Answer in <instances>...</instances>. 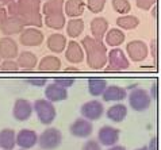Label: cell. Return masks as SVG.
Wrapping results in <instances>:
<instances>
[{"label": "cell", "mask_w": 161, "mask_h": 150, "mask_svg": "<svg viewBox=\"0 0 161 150\" xmlns=\"http://www.w3.org/2000/svg\"><path fill=\"white\" fill-rule=\"evenodd\" d=\"M81 150H102V145L97 139H88L86 143L83 145Z\"/></svg>", "instance_id": "37"}, {"label": "cell", "mask_w": 161, "mask_h": 150, "mask_svg": "<svg viewBox=\"0 0 161 150\" xmlns=\"http://www.w3.org/2000/svg\"><path fill=\"white\" fill-rule=\"evenodd\" d=\"M129 99V105L131 107V110L137 112H144L152 104V96L146 89L142 88H136L133 89L130 94L127 95Z\"/></svg>", "instance_id": "4"}, {"label": "cell", "mask_w": 161, "mask_h": 150, "mask_svg": "<svg viewBox=\"0 0 161 150\" xmlns=\"http://www.w3.org/2000/svg\"><path fill=\"white\" fill-rule=\"evenodd\" d=\"M7 16H8V14H7L6 8H0V27H2L3 22H4V19H6Z\"/></svg>", "instance_id": "40"}, {"label": "cell", "mask_w": 161, "mask_h": 150, "mask_svg": "<svg viewBox=\"0 0 161 150\" xmlns=\"http://www.w3.org/2000/svg\"><path fill=\"white\" fill-rule=\"evenodd\" d=\"M16 145L20 149H33L35 145H38V134L34 130L22 129L16 134Z\"/></svg>", "instance_id": "12"}, {"label": "cell", "mask_w": 161, "mask_h": 150, "mask_svg": "<svg viewBox=\"0 0 161 150\" xmlns=\"http://www.w3.org/2000/svg\"><path fill=\"white\" fill-rule=\"evenodd\" d=\"M27 83L33 87H45L47 80L43 77H30V78H27Z\"/></svg>", "instance_id": "38"}, {"label": "cell", "mask_w": 161, "mask_h": 150, "mask_svg": "<svg viewBox=\"0 0 161 150\" xmlns=\"http://www.w3.org/2000/svg\"><path fill=\"white\" fill-rule=\"evenodd\" d=\"M140 24V19L134 15H120L117 19V26L120 30H133Z\"/></svg>", "instance_id": "31"}, {"label": "cell", "mask_w": 161, "mask_h": 150, "mask_svg": "<svg viewBox=\"0 0 161 150\" xmlns=\"http://www.w3.org/2000/svg\"><path fill=\"white\" fill-rule=\"evenodd\" d=\"M0 30H2V33L6 35V37H11V35L20 34L22 31H23V30H25V24H23V22H22L19 18L8 15L6 19H4Z\"/></svg>", "instance_id": "15"}, {"label": "cell", "mask_w": 161, "mask_h": 150, "mask_svg": "<svg viewBox=\"0 0 161 150\" xmlns=\"http://www.w3.org/2000/svg\"><path fill=\"white\" fill-rule=\"evenodd\" d=\"M107 150H126V147L122 146V145H114V146H110Z\"/></svg>", "instance_id": "41"}, {"label": "cell", "mask_w": 161, "mask_h": 150, "mask_svg": "<svg viewBox=\"0 0 161 150\" xmlns=\"http://www.w3.org/2000/svg\"><path fill=\"white\" fill-rule=\"evenodd\" d=\"M84 56H86V53H84V49L80 43H77L76 41L68 42L65 49L66 61H69L70 64H80L84 60Z\"/></svg>", "instance_id": "16"}, {"label": "cell", "mask_w": 161, "mask_h": 150, "mask_svg": "<svg viewBox=\"0 0 161 150\" xmlns=\"http://www.w3.org/2000/svg\"><path fill=\"white\" fill-rule=\"evenodd\" d=\"M129 68H130V61L122 49L114 47L113 50H110L107 56V72H123Z\"/></svg>", "instance_id": "3"}, {"label": "cell", "mask_w": 161, "mask_h": 150, "mask_svg": "<svg viewBox=\"0 0 161 150\" xmlns=\"http://www.w3.org/2000/svg\"><path fill=\"white\" fill-rule=\"evenodd\" d=\"M45 99H47L52 103H58L68 99V89L64 87L58 85L57 83L53 81L45 88Z\"/></svg>", "instance_id": "14"}, {"label": "cell", "mask_w": 161, "mask_h": 150, "mask_svg": "<svg viewBox=\"0 0 161 150\" xmlns=\"http://www.w3.org/2000/svg\"><path fill=\"white\" fill-rule=\"evenodd\" d=\"M64 4H65V0H47L42 6V14L46 16V15L64 12Z\"/></svg>", "instance_id": "30"}, {"label": "cell", "mask_w": 161, "mask_h": 150, "mask_svg": "<svg viewBox=\"0 0 161 150\" xmlns=\"http://www.w3.org/2000/svg\"><path fill=\"white\" fill-rule=\"evenodd\" d=\"M43 33L39 29L35 27H27L19 35V42L23 46H29V47H34V46H39L43 43Z\"/></svg>", "instance_id": "8"}, {"label": "cell", "mask_w": 161, "mask_h": 150, "mask_svg": "<svg viewBox=\"0 0 161 150\" xmlns=\"http://www.w3.org/2000/svg\"><path fill=\"white\" fill-rule=\"evenodd\" d=\"M46 45H47V49L52 53L60 54V53H62L66 49L68 41H66L65 35H62L60 33H54V34L49 35V38L46 39Z\"/></svg>", "instance_id": "18"}, {"label": "cell", "mask_w": 161, "mask_h": 150, "mask_svg": "<svg viewBox=\"0 0 161 150\" xmlns=\"http://www.w3.org/2000/svg\"><path fill=\"white\" fill-rule=\"evenodd\" d=\"M20 150H26V149H20Z\"/></svg>", "instance_id": "45"}, {"label": "cell", "mask_w": 161, "mask_h": 150, "mask_svg": "<svg viewBox=\"0 0 161 150\" xmlns=\"http://www.w3.org/2000/svg\"><path fill=\"white\" fill-rule=\"evenodd\" d=\"M66 72H79L77 68H66Z\"/></svg>", "instance_id": "43"}, {"label": "cell", "mask_w": 161, "mask_h": 150, "mask_svg": "<svg viewBox=\"0 0 161 150\" xmlns=\"http://www.w3.org/2000/svg\"><path fill=\"white\" fill-rule=\"evenodd\" d=\"M149 150H158V143H157V138H152L150 139V143L147 146Z\"/></svg>", "instance_id": "39"}, {"label": "cell", "mask_w": 161, "mask_h": 150, "mask_svg": "<svg viewBox=\"0 0 161 150\" xmlns=\"http://www.w3.org/2000/svg\"><path fill=\"white\" fill-rule=\"evenodd\" d=\"M106 116H107V119H110L111 122L120 123L127 116V107L122 103H117V104L111 105V107L107 110Z\"/></svg>", "instance_id": "22"}, {"label": "cell", "mask_w": 161, "mask_h": 150, "mask_svg": "<svg viewBox=\"0 0 161 150\" xmlns=\"http://www.w3.org/2000/svg\"><path fill=\"white\" fill-rule=\"evenodd\" d=\"M19 54L18 43L11 37L0 38V57L3 60H14Z\"/></svg>", "instance_id": "13"}, {"label": "cell", "mask_w": 161, "mask_h": 150, "mask_svg": "<svg viewBox=\"0 0 161 150\" xmlns=\"http://www.w3.org/2000/svg\"><path fill=\"white\" fill-rule=\"evenodd\" d=\"M84 31V22L80 18H72L70 20L66 22V35L69 38H77Z\"/></svg>", "instance_id": "28"}, {"label": "cell", "mask_w": 161, "mask_h": 150, "mask_svg": "<svg viewBox=\"0 0 161 150\" xmlns=\"http://www.w3.org/2000/svg\"><path fill=\"white\" fill-rule=\"evenodd\" d=\"M0 60H2V57H0Z\"/></svg>", "instance_id": "46"}, {"label": "cell", "mask_w": 161, "mask_h": 150, "mask_svg": "<svg viewBox=\"0 0 161 150\" xmlns=\"http://www.w3.org/2000/svg\"><path fill=\"white\" fill-rule=\"evenodd\" d=\"M86 6L88 7V10L93 12V14H99L104 10L106 6V0H87Z\"/></svg>", "instance_id": "33"}, {"label": "cell", "mask_w": 161, "mask_h": 150, "mask_svg": "<svg viewBox=\"0 0 161 150\" xmlns=\"http://www.w3.org/2000/svg\"><path fill=\"white\" fill-rule=\"evenodd\" d=\"M34 112L33 104L26 99H16L12 107V116L18 122H26L31 118Z\"/></svg>", "instance_id": "9"}, {"label": "cell", "mask_w": 161, "mask_h": 150, "mask_svg": "<svg viewBox=\"0 0 161 150\" xmlns=\"http://www.w3.org/2000/svg\"><path fill=\"white\" fill-rule=\"evenodd\" d=\"M54 83H57L58 85H61V87H64V88H70L75 84V78L73 77H69V76H66V77H57L56 80H54Z\"/></svg>", "instance_id": "36"}, {"label": "cell", "mask_w": 161, "mask_h": 150, "mask_svg": "<svg viewBox=\"0 0 161 150\" xmlns=\"http://www.w3.org/2000/svg\"><path fill=\"white\" fill-rule=\"evenodd\" d=\"M34 112L37 114V118L39 119V122L45 126L52 125L56 121L57 111L54 107V103L49 101L47 99H38L34 101L33 104Z\"/></svg>", "instance_id": "2"}, {"label": "cell", "mask_w": 161, "mask_h": 150, "mask_svg": "<svg viewBox=\"0 0 161 150\" xmlns=\"http://www.w3.org/2000/svg\"><path fill=\"white\" fill-rule=\"evenodd\" d=\"M126 35L120 29H110L104 35V42L110 47H118L125 42Z\"/></svg>", "instance_id": "25"}, {"label": "cell", "mask_w": 161, "mask_h": 150, "mask_svg": "<svg viewBox=\"0 0 161 150\" xmlns=\"http://www.w3.org/2000/svg\"><path fill=\"white\" fill-rule=\"evenodd\" d=\"M120 137V130L117 127L113 126H103L102 129H99V133H97V141L102 146H114V145L118 143Z\"/></svg>", "instance_id": "10"}, {"label": "cell", "mask_w": 161, "mask_h": 150, "mask_svg": "<svg viewBox=\"0 0 161 150\" xmlns=\"http://www.w3.org/2000/svg\"><path fill=\"white\" fill-rule=\"evenodd\" d=\"M107 87H108V83H107L106 78L92 77L88 80V92L91 96H93V98H99V96H102L104 94Z\"/></svg>", "instance_id": "24"}, {"label": "cell", "mask_w": 161, "mask_h": 150, "mask_svg": "<svg viewBox=\"0 0 161 150\" xmlns=\"http://www.w3.org/2000/svg\"><path fill=\"white\" fill-rule=\"evenodd\" d=\"M102 96H103V100L104 101H115V103H119V101H122L123 99L127 98V92L125 88L119 87V85H108Z\"/></svg>", "instance_id": "21"}, {"label": "cell", "mask_w": 161, "mask_h": 150, "mask_svg": "<svg viewBox=\"0 0 161 150\" xmlns=\"http://www.w3.org/2000/svg\"><path fill=\"white\" fill-rule=\"evenodd\" d=\"M15 0H0V3L2 4H6V6H8V4H11V3H14Z\"/></svg>", "instance_id": "42"}, {"label": "cell", "mask_w": 161, "mask_h": 150, "mask_svg": "<svg viewBox=\"0 0 161 150\" xmlns=\"http://www.w3.org/2000/svg\"><path fill=\"white\" fill-rule=\"evenodd\" d=\"M16 64L19 69L30 72V70H34L35 67L38 65V58L31 51H22L16 57Z\"/></svg>", "instance_id": "19"}, {"label": "cell", "mask_w": 161, "mask_h": 150, "mask_svg": "<svg viewBox=\"0 0 161 150\" xmlns=\"http://www.w3.org/2000/svg\"><path fill=\"white\" fill-rule=\"evenodd\" d=\"M114 11L118 12L119 15H127L131 11V4L129 0H113L111 2Z\"/></svg>", "instance_id": "32"}, {"label": "cell", "mask_w": 161, "mask_h": 150, "mask_svg": "<svg viewBox=\"0 0 161 150\" xmlns=\"http://www.w3.org/2000/svg\"><path fill=\"white\" fill-rule=\"evenodd\" d=\"M46 2H47V0H46Z\"/></svg>", "instance_id": "47"}, {"label": "cell", "mask_w": 161, "mask_h": 150, "mask_svg": "<svg viewBox=\"0 0 161 150\" xmlns=\"http://www.w3.org/2000/svg\"><path fill=\"white\" fill-rule=\"evenodd\" d=\"M156 2H157V0H136V4H137V7L140 8V10L149 11L150 8L156 4Z\"/></svg>", "instance_id": "35"}, {"label": "cell", "mask_w": 161, "mask_h": 150, "mask_svg": "<svg viewBox=\"0 0 161 150\" xmlns=\"http://www.w3.org/2000/svg\"><path fill=\"white\" fill-rule=\"evenodd\" d=\"M81 46L87 56L88 67L93 70H100L107 65V46L93 37H86L81 41Z\"/></svg>", "instance_id": "1"}, {"label": "cell", "mask_w": 161, "mask_h": 150, "mask_svg": "<svg viewBox=\"0 0 161 150\" xmlns=\"http://www.w3.org/2000/svg\"><path fill=\"white\" fill-rule=\"evenodd\" d=\"M16 18L23 22L25 26L27 27H41L43 24V19H42V14L41 12H23V14H19Z\"/></svg>", "instance_id": "27"}, {"label": "cell", "mask_w": 161, "mask_h": 150, "mask_svg": "<svg viewBox=\"0 0 161 150\" xmlns=\"http://www.w3.org/2000/svg\"><path fill=\"white\" fill-rule=\"evenodd\" d=\"M61 69V60L56 56H46L38 62V70L39 72H58Z\"/></svg>", "instance_id": "23"}, {"label": "cell", "mask_w": 161, "mask_h": 150, "mask_svg": "<svg viewBox=\"0 0 161 150\" xmlns=\"http://www.w3.org/2000/svg\"><path fill=\"white\" fill-rule=\"evenodd\" d=\"M126 54L134 62H142L149 54V49L145 42L140 41V39H134L126 45Z\"/></svg>", "instance_id": "6"}, {"label": "cell", "mask_w": 161, "mask_h": 150, "mask_svg": "<svg viewBox=\"0 0 161 150\" xmlns=\"http://www.w3.org/2000/svg\"><path fill=\"white\" fill-rule=\"evenodd\" d=\"M45 24L52 30H61V29H64L65 24H66V16H65L64 12L46 15L45 16Z\"/></svg>", "instance_id": "29"}, {"label": "cell", "mask_w": 161, "mask_h": 150, "mask_svg": "<svg viewBox=\"0 0 161 150\" xmlns=\"http://www.w3.org/2000/svg\"><path fill=\"white\" fill-rule=\"evenodd\" d=\"M62 142V134L56 127H49L38 135V145L42 150H56Z\"/></svg>", "instance_id": "5"}, {"label": "cell", "mask_w": 161, "mask_h": 150, "mask_svg": "<svg viewBox=\"0 0 161 150\" xmlns=\"http://www.w3.org/2000/svg\"><path fill=\"white\" fill-rule=\"evenodd\" d=\"M16 146V133L12 129H3L0 131V147L3 150H12Z\"/></svg>", "instance_id": "26"}, {"label": "cell", "mask_w": 161, "mask_h": 150, "mask_svg": "<svg viewBox=\"0 0 161 150\" xmlns=\"http://www.w3.org/2000/svg\"><path fill=\"white\" fill-rule=\"evenodd\" d=\"M0 70L6 73H12V72H18L19 67H18L16 61L14 60H4L2 64H0Z\"/></svg>", "instance_id": "34"}, {"label": "cell", "mask_w": 161, "mask_h": 150, "mask_svg": "<svg viewBox=\"0 0 161 150\" xmlns=\"http://www.w3.org/2000/svg\"><path fill=\"white\" fill-rule=\"evenodd\" d=\"M108 31V22L103 16H96L91 20V33L96 41H103L106 33Z\"/></svg>", "instance_id": "17"}, {"label": "cell", "mask_w": 161, "mask_h": 150, "mask_svg": "<svg viewBox=\"0 0 161 150\" xmlns=\"http://www.w3.org/2000/svg\"><path fill=\"white\" fill-rule=\"evenodd\" d=\"M136 150H149V149H147V146H142V147H138Z\"/></svg>", "instance_id": "44"}, {"label": "cell", "mask_w": 161, "mask_h": 150, "mask_svg": "<svg viewBox=\"0 0 161 150\" xmlns=\"http://www.w3.org/2000/svg\"><path fill=\"white\" fill-rule=\"evenodd\" d=\"M80 114L84 119H88V121H99L104 114V107H103V103L99 100H89L87 103H84L80 108Z\"/></svg>", "instance_id": "7"}, {"label": "cell", "mask_w": 161, "mask_h": 150, "mask_svg": "<svg viewBox=\"0 0 161 150\" xmlns=\"http://www.w3.org/2000/svg\"><path fill=\"white\" fill-rule=\"evenodd\" d=\"M92 131H93L92 122L88 121V119H84V118L76 119L72 125L69 126V133L72 134L75 138H88V137L92 134Z\"/></svg>", "instance_id": "11"}, {"label": "cell", "mask_w": 161, "mask_h": 150, "mask_svg": "<svg viewBox=\"0 0 161 150\" xmlns=\"http://www.w3.org/2000/svg\"><path fill=\"white\" fill-rule=\"evenodd\" d=\"M86 3L84 0H66L64 4V14L65 16L72 18H80L84 11H86Z\"/></svg>", "instance_id": "20"}]
</instances>
